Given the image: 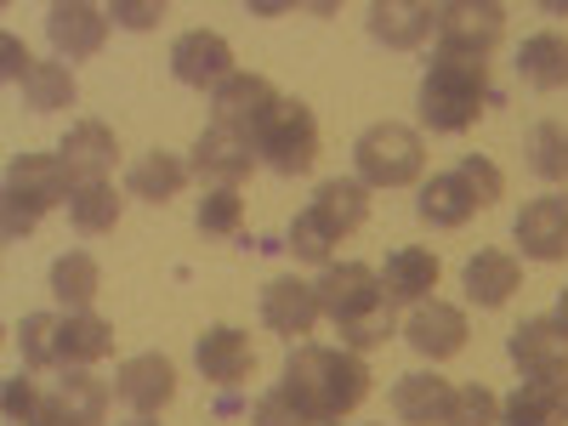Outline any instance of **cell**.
<instances>
[{"mask_svg":"<svg viewBox=\"0 0 568 426\" xmlns=\"http://www.w3.org/2000/svg\"><path fill=\"white\" fill-rule=\"evenodd\" d=\"M251 136H256V160L278 176H307L318 165V120L302 98H278V109Z\"/></svg>","mask_w":568,"mask_h":426,"instance_id":"obj_6","label":"cell"},{"mask_svg":"<svg viewBox=\"0 0 568 426\" xmlns=\"http://www.w3.org/2000/svg\"><path fill=\"white\" fill-rule=\"evenodd\" d=\"M506 426H562L568 420V382H524L500 404Z\"/></svg>","mask_w":568,"mask_h":426,"instance_id":"obj_28","label":"cell"},{"mask_svg":"<svg viewBox=\"0 0 568 426\" xmlns=\"http://www.w3.org/2000/svg\"><path fill=\"white\" fill-rule=\"evenodd\" d=\"M557 324H562V329H568V291H562V296H557Z\"/></svg>","mask_w":568,"mask_h":426,"instance_id":"obj_44","label":"cell"},{"mask_svg":"<svg viewBox=\"0 0 568 426\" xmlns=\"http://www.w3.org/2000/svg\"><path fill=\"white\" fill-rule=\"evenodd\" d=\"M438 273H444V262H438L433 251H420V245H398V251L387 256V267H382V284H387L393 307H398V302L420 307V302H433Z\"/></svg>","mask_w":568,"mask_h":426,"instance_id":"obj_22","label":"cell"},{"mask_svg":"<svg viewBox=\"0 0 568 426\" xmlns=\"http://www.w3.org/2000/svg\"><path fill=\"white\" fill-rule=\"evenodd\" d=\"M34 426H80V420H74V415H63L58 404H45V415H40Z\"/></svg>","mask_w":568,"mask_h":426,"instance_id":"obj_43","label":"cell"},{"mask_svg":"<svg viewBox=\"0 0 568 426\" xmlns=\"http://www.w3.org/2000/svg\"><path fill=\"white\" fill-rule=\"evenodd\" d=\"M506 353L529 382H568V329L557 318H524L506 336Z\"/></svg>","mask_w":568,"mask_h":426,"instance_id":"obj_9","label":"cell"},{"mask_svg":"<svg viewBox=\"0 0 568 426\" xmlns=\"http://www.w3.org/2000/svg\"><path fill=\"white\" fill-rule=\"evenodd\" d=\"M449 404H455V387L433 369L398 375V387H393V415L404 426H449Z\"/></svg>","mask_w":568,"mask_h":426,"instance_id":"obj_20","label":"cell"},{"mask_svg":"<svg viewBox=\"0 0 568 426\" xmlns=\"http://www.w3.org/2000/svg\"><path fill=\"white\" fill-rule=\"evenodd\" d=\"M200 233L205 240H233V233L245 227V200H240V187H205V200H200Z\"/></svg>","mask_w":568,"mask_h":426,"instance_id":"obj_34","label":"cell"},{"mask_svg":"<svg viewBox=\"0 0 568 426\" xmlns=\"http://www.w3.org/2000/svg\"><path fill=\"white\" fill-rule=\"evenodd\" d=\"M109 382H98L91 369H63V382L52 387V404L63 409V415H74L80 426H103V415H109Z\"/></svg>","mask_w":568,"mask_h":426,"instance_id":"obj_31","label":"cell"},{"mask_svg":"<svg viewBox=\"0 0 568 426\" xmlns=\"http://www.w3.org/2000/svg\"><path fill=\"white\" fill-rule=\"evenodd\" d=\"M171 74H176L182 85H194V91H216V85H227L240 69H233V45H227L222 34L187 29V34L171 45Z\"/></svg>","mask_w":568,"mask_h":426,"instance_id":"obj_11","label":"cell"},{"mask_svg":"<svg viewBox=\"0 0 568 426\" xmlns=\"http://www.w3.org/2000/svg\"><path fill=\"white\" fill-rule=\"evenodd\" d=\"M529 171L540 176V182H568V125L562 120H540L535 131H529Z\"/></svg>","mask_w":568,"mask_h":426,"instance_id":"obj_33","label":"cell"},{"mask_svg":"<svg viewBox=\"0 0 568 426\" xmlns=\"http://www.w3.org/2000/svg\"><path fill=\"white\" fill-rule=\"evenodd\" d=\"M318 318H324V307H318V291L307 278H273L262 291V324L284 342L302 347V336H313Z\"/></svg>","mask_w":568,"mask_h":426,"instance_id":"obj_15","label":"cell"},{"mask_svg":"<svg viewBox=\"0 0 568 426\" xmlns=\"http://www.w3.org/2000/svg\"><path fill=\"white\" fill-rule=\"evenodd\" d=\"M517 245H524L529 262H568V194H546L529 200L511 222Z\"/></svg>","mask_w":568,"mask_h":426,"instance_id":"obj_12","label":"cell"},{"mask_svg":"<svg viewBox=\"0 0 568 426\" xmlns=\"http://www.w3.org/2000/svg\"><path fill=\"white\" fill-rule=\"evenodd\" d=\"M256 136L245 131H227V125H205L200 142H194V160H187V171H194L205 187H240L251 171H256Z\"/></svg>","mask_w":568,"mask_h":426,"instance_id":"obj_8","label":"cell"},{"mask_svg":"<svg viewBox=\"0 0 568 426\" xmlns=\"http://www.w3.org/2000/svg\"><path fill=\"white\" fill-rule=\"evenodd\" d=\"M336 426H342V420H336Z\"/></svg>","mask_w":568,"mask_h":426,"instance_id":"obj_46","label":"cell"},{"mask_svg":"<svg viewBox=\"0 0 568 426\" xmlns=\"http://www.w3.org/2000/svg\"><path fill=\"white\" fill-rule=\"evenodd\" d=\"M466 313L455 307V302H420L415 313H409V324H404V342L420 353V358H433V364H444V358H455L460 347H466Z\"/></svg>","mask_w":568,"mask_h":426,"instance_id":"obj_16","label":"cell"},{"mask_svg":"<svg viewBox=\"0 0 568 426\" xmlns=\"http://www.w3.org/2000/svg\"><path fill=\"white\" fill-rule=\"evenodd\" d=\"M194 364H200L205 382H216V387H240V382H251V369H256V347H251L245 329L211 324L205 336H200V347H194Z\"/></svg>","mask_w":568,"mask_h":426,"instance_id":"obj_17","label":"cell"},{"mask_svg":"<svg viewBox=\"0 0 568 426\" xmlns=\"http://www.w3.org/2000/svg\"><path fill=\"white\" fill-rule=\"evenodd\" d=\"M98 291H103V267H98V256H91V251H63L52 262V296L69 313H91Z\"/></svg>","mask_w":568,"mask_h":426,"instance_id":"obj_29","label":"cell"},{"mask_svg":"<svg viewBox=\"0 0 568 426\" xmlns=\"http://www.w3.org/2000/svg\"><path fill=\"white\" fill-rule=\"evenodd\" d=\"M420 125L426 131H444V136H460L484 120V109L495 103V85H489V63L484 58H449L438 52L433 69L420 80Z\"/></svg>","mask_w":568,"mask_h":426,"instance_id":"obj_3","label":"cell"},{"mask_svg":"<svg viewBox=\"0 0 568 426\" xmlns=\"http://www.w3.org/2000/svg\"><path fill=\"white\" fill-rule=\"evenodd\" d=\"M125 426H154V415H136V420H125Z\"/></svg>","mask_w":568,"mask_h":426,"instance_id":"obj_45","label":"cell"},{"mask_svg":"<svg viewBox=\"0 0 568 426\" xmlns=\"http://www.w3.org/2000/svg\"><path fill=\"white\" fill-rule=\"evenodd\" d=\"M109 12L103 7H85V0H58L52 12H45V40H52V52L69 58V63H85L98 58L109 45Z\"/></svg>","mask_w":568,"mask_h":426,"instance_id":"obj_10","label":"cell"},{"mask_svg":"<svg viewBox=\"0 0 568 426\" xmlns=\"http://www.w3.org/2000/svg\"><path fill=\"white\" fill-rule=\"evenodd\" d=\"M120 211H125V200L114 194V182H85V187H74V200H69V222H74L80 240H103V233H114Z\"/></svg>","mask_w":568,"mask_h":426,"instance_id":"obj_30","label":"cell"},{"mask_svg":"<svg viewBox=\"0 0 568 426\" xmlns=\"http://www.w3.org/2000/svg\"><path fill=\"white\" fill-rule=\"evenodd\" d=\"M455 171L466 176V187L478 194V205H484V211H489V205L506 194V176H500V165H495V160H484V154H466Z\"/></svg>","mask_w":568,"mask_h":426,"instance_id":"obj_39","label":"cell"},{"mask_svg":"<svg viewBox=\"0 0 568 426\" xmlns=\"http://www.w3.org/2000/svg\"><path fill=\"white\" fill-rule=\"evenodd\" d=\"M353 171L364 187H409L426 171V142L415 125L398 120H375L369 131H358L353 142Z\"/></svg>","mask_w":568,"mask_h":426,"instance_id":"obj_5","label":"cell"},{"mask_svg":"<svg viewBox=\"0 0 568 426\" xmlns=\"http://www.w3.org/2000/svg\"><path fill=\"white\" fill-rule=\"evenodd\" d=\"M449 426H500V398L471 382V387H455V404H449Z\"/></svg>","mask_w":568,"mask_h":426,"instance_id":"obj_37","label":"cell"},{"mask_svg":"<svg viewBox=\"0 0 568 426\" xmlns=\"http://www.w3.org/2000/svg\"><path fill=\"white\" fill-rule=\"evenodd\" d=\"M251 426H313V420H307V415H302L291 398H284V393L273 387V393H262V398H256V409H251Z\"/></svg>","mask_w":568,"mask_h":426,"instance_id":"obj_40","label":"cell"},{"mask_svg":"<svg viewBox=\"0 0 568 426\" xmlns=\"http://www.w3.org/2000/svg\"><path fill=\"white\" fill-rule=\"evenodd\" d=\"M415 211H420V222H426V227H466L484 205H478V194L466 187V176H460V171H444V176H433V182H420Z\"/></svg>","mask_w":568,"mask_h":426,"instance_id":"obj_23","label":"cell"},{"mask_svg":"<svg viewBox=\"0 0 568 426\" xmlns=\"http://www.w3.org/2000/svg\"><path fill=\"white\" fill-rule=\"evenodd\" d=\"M313 291H318L324 318L342 329L347 353L364 358V353H375L393 336V296H387V284H382L375 267H364V262H329Z\"/></svg>","mask_w":568,"mask_h":426,"instance_id":"obj_2","label":"cell"},{"mask_svg":"<svg viewBox=\"0 0 568 426\" xmlns=\"http://www.w3.org/2000/svg\"><path fill=\"white\" fill-rule=\"evenodd\" d=\"M80 85H74V69L69 63H34V74L23 80V103L34 114H58V109H74Z\"/></svg>","mask_w":568,"mask_h":426,"instance_id":"obj_32","label":"cell"},{"mask_svg":"<svg viewBox=\"0 0 568 426\" xmlns=\"http://www.w3.org/2000/svg\"><path fill=\"white\" fill-rule=\"evenodd\" d=\"M45 404H52V393H45L34 375H12L7 393H0V409H7L12 426H34V420L45 415Z\"/></svg>","mask_w":568,"mask_h":426,"instance_id":"obj_36","label":"cell"},{"mask_svg":"<svg viewBox=\"0 0 568 426\" xmlns=\"http://www.w3.org/2000/svg\"><path fill=\"white\" fill-rule=\"evenodd\" d=\"M63 200H74V182L63 171L58 154H18L7 165V194H0V233L23 240L40 227L45 211H58Z\"/></svg>","mask_w":568,"mask_h":426,"instance_id":"obj_4","label":"cell"},{"mask_svg":"<svg viewBox=\"0 0 568 426\" xmlns=\"http://www.w3.org/2000/svg\"><path fill=\"white\" fill-rule=\"evenodd\" d=\"M438 18V52L449 58H484L500 45L506 34V7H495V0H444V7H433Z\"/></svg>","mask_w":568,"mask_h":426,"instance_id":"obj_7","label":"cell"},{"mask_svg":"<svg viewBox=\"0 0 568 426\" xmlns=\"http://www.w3.org/2000/svg\"><path fill=\"white\" fill-rule=\"evenodd\" d=\"M58 160H63V171H69L74 187L109 182V171H114V160H120V142H114V131H109L103 120H74L69 136L58 142Z\"/></svg>","mask_w":568,"mask_h":426,"instance_id":"obj_13","label":"cell"},{"mask_svg":"<svg viewBox=\"0 0 568 426\" xmlns=\"http://www.w3.org/2000/svg\"><path fill=\"white\" fill-rule=\"evenodd\" d=\"M114 398L131 404L136 415H160L171 398H176V364L165 353H136L120 364L114 375Z\"/></svg>","mask_w":568,"mask_h":426,"instance_id":"obj_14","label":"cell"},{"mask_svg":"<svg viewBox=\"0 0 568 426\" xmlns=\"http://www.w3.org/2000/svg\"><path fill=\"white\" fill-rule=\"evenodd\" d=\"M187 176H194V171H187V160L154 149V154H142V160L131 165L125 187H131V200H142V205H171L182 187H187Z\"/></svg>","mask_w":568,"mask_h":426,"instance_id":"obj_26","label":"cell"},{"mask_svg":"<svg viewBox=\"0 0 568 426\" xmlns=\"http://www.w3.org/2000/svg\"><path fill=\"white\" fill-rule=\"evenodd\" d=\"M517 74L535 91H562L568 85V34H557V29L529 34L524 52H517Z\"/></svg>","mask_w":568,"mask_h":426,"instance_id":"obj_27","label":"cell"},{"mask_svg":"<svg viewBox=\"0 0 568 426\" xmlns=\"http://www.w3.org/2000/svg\"><path fill=\"white\" fill-rule=\"evenodd\" d=\"M18 347H23L29 375L58 369V313H29V318L18 324Z\"/></svg>","mask_w":568,"mask_h":426,"instance_id":"obj_35","label":"cell"},{"mask_svg":"<svg viewBox=\"0 0 568 426\" xmlns=\"http://www.w3.org/2000/svg\"><path fill=\"white\" fill-rule=\"evenodd\" d=\"M278 393L291 398L313 426H336L342 415H353L369 398V364L347 347L302 342V347H291V358H284Z\"/></svg>","mask_w":568,"mask_h":426,"instance_id":"obj_1","label":"cell"},{"mask_svg":"<svg viewBox=\"0 0 568 426\" xmlns=\"http://www.w3.org/2000/svg\"><path fill=\"white\" fill-rule=\"evenodd\" d=\"M0 58H7V63H0V74L18 80V85L34 74V58H29V45H23L18 34H0Z\"/></svg>","mask_w":568,"mask_h":426,"instance_id":"obj_42","label":"cell"},{"mask_svg":"<svg viewBox=\"0 0 568 426\" xmlns=\"http://www.w3.org/2000/svg\"><path fill=\"white\" fill-rule=\"evenodd\" d=\"M211 109H216V125H227V131H256L273 109H278V91H273V80L267 74H233L227 85H216L211 91Z\"/></svg>","mask_w":568,"mask_h":426,"instance_id":"obj_19","label":"cell"},{"mask_svg":"<svg viewBox=\"0 0 568 426\" xmlns=\"http://www.w3.org/2000/svg\"><path fill=\"white\" fill-rule=\"evenodd\" d=\"M109 18H114L120 29L142 34V29H154V23L165 18V7H160V0H114V7H109Z\"/></svg>","mask_w":568,"mask_h":426,"instance_id":"obj_41","label":"cell"},{"mask_svg":"<svg viewBox=\"0 0 568 426\" xmlns=\"http://www.w3.org/2000/svg\"><path fill=\"white\" fill-rule=\"evenodd\" d=\"M307 216L342 245V240H353V233L369 222V187L358 176H329V182H318Z\"/></svg>","mask_w":568,"mask_h":426,"instance_id":"obj_18","label":"cell"},{"mask_svg":"<svg viewBox=\"0 0 568 426\" xmlns=\"http://www.w3.org/2000/svg\"><path fill=\"white\" fill-rule=\"evenodd\" d=\"M284 251H291L296 262H313V267H329V251H336V240L302 211L296 222H291V240H284Z\"/></svg>","mask_w":568,"mask_h":426,"instance_id":"obj_38","label":"cell"},{"mask_svg":"<svg viewBox=\"0 0 568 426\" xmlns=\"http://www.w3.org/2000/svg\"><path fill=\"white\" fill-rule=\"evenodd\" d=\"M433 29H438V18L420 0H375L369 7V40L393 45V52H415V45H426Z\"/></svg>","mask_w":568,"mask_h":426,"instance_id":"obj_21","label":"cell"},{"mask_svg":"<svg viewBox=\"0 0 568 426\" xmlns=\"http://www.w3.org/2000/svg\"><path fill=\"white\" fill-rule=\"evenodd\" d=\"M114 347V324L98 313H69L58 318V369H91L98 358H109Z\"/></svg>","mask_w":568,"mask_h":426,"instance_id":"obj_24","label":"cell"},{"mask_svg":"<svg viewBox=\"0 0 568 426\" xmlns=\"http://www.w3.org/2000/svg\"><path fill=\"white\" fill-rule=\"evenodd\" d=\"M460 278H466V296L478 307H506L517 296V284H524V267H517L511 251H478Z\"/></svg>","mask_w":568,"mask_h":426,"instance_id":"obj_25","label":"cell"}]
</instances>
